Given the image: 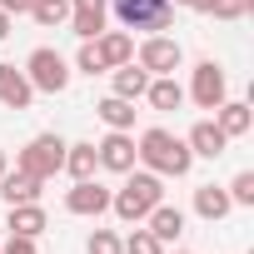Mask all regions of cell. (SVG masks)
Masks as SVG:
<instances>
[{"mask_svg":"<svg viewBox=\"0 0 254 254\" xmlns=\"http://www.w3.org/2000/svg\"><path fill=\"white\" fill-rule=\"evenodd\" d=\"M135 160H145V170H150V175H160V180H185V175H190V165H194L190 145H185L180 135L160 130V125L140 135V145H135Z\"/></svg>","mask_w":254,"mask_h":254,"instance_id":"cell-1","label":"cell"},{"mask_svg":"<svg viewBox=\"0 0 254 254\" xmlns=\"http://www.w3.org/2000/svg\"><path fill=\"white\" fill-rule=\"evenodd\" d=\"M165 199V185H160V175H150V170H130V180H125L115 194H110V209L125 219V224H145V214L155 209Z\"/></svg>","mask_w":254,"mask_h":254,"instance_id":"cell-2","label":"cell"},{"mask_svg":"<svg viewBox=\"0 0 254 254\" xmlns=\"http://www.w3.org/2000/svg\"><path fill=\"white\" fill-rule=\"evenodd\" d=\"M110 10L125 30H145V35H160L170 30L175 20V0H110Z\"/></svg>","mask_w":254,"mask_h":254,"instance_id":"cell-3","label":"cell"},{"mask_svg":"<svg viewBox=\"0 0 254 254\" xmlns=\"http://www.w3.org/2000/svg\"><path fill=\"white\" fill-rule=\"evenodd\" d=\"M70 60L60 55V50H50V45H40V50H30V60H25V80L35 85V90H45V95H60V90H70Z\"/></svg>","mask_w":254,"mask_h":254,"instance_id":"cell-4","label":"cell"},{"mask_svg":"<svg viewBox=\"0 0 254 254\" xmlns=\"http://www.w3.org/2000/svg\"><path fill=\"white\" fill-rule=\"evenodd\" d=\"M60 165H65V140H60V135H35V140L15 155V170H25V175H35V180H55Z\"/></svg>","mask_w":254,"mask_h":254,"instance_id":"cell-5","label":"cell"},{"mask_svg":"<svg viewBox=\"0 0 254 254\" xmlns=\"http://www.w3.org/2000/svg\"><path fill=\"white\" fill-rule=\"evenodd\" d=\"M135 65L150 70V75H175V70L185 65V50H180V40H170V35H145V45L135 50Z\"/></svg>","mask_w":254,"mask_h":254,"instance_id":"cell-6","label":"cell"},{"mask_svg":"<svg viewBox=\"0 0 254 254\" xmlns=\"http://www.w3.org/2000/svg\"><path fill=\"white\" fill-rule=\"evenodd\" d=\"M190 100H194L199 110H219V105L229 100L224 70H219L214 60H199V65H194V80H190Z\"/></svg>","mask_w":254,"mask_h":254,"instance_id":"cell-7","label":"cell"},{"mask_svg":"<svg viewBox=\"0 0 254 254\" xmlns=\"http://www.w3.org/2000/svg\"><path fill=\"white\" fill-rule=\"evenodd\" d=\"M95 155H100V170L130 175V170H135V135H130V130H110V135L95 145Z\"/></svg>","mask_w":254,"mask_h":254,"instance_id":"cell-8","label":"cell"},{"mask_svg":"<svg viewBox=\"0 0 254 254\" xmlns=\"http://www.w3.org/2000/svg\"><path fill=\"white\" fill-rule=\"evenodd\" d=\"M65 209H70V214L95 219V214H105V209H110V190H105L100 180H75V190L65 194Z\"/></svg>","mask_w":254,"mask_h":254,"instance_id":"cell-9","label":"cell"},{"mask_svg":"<svg viewBox=\"0 0 254 254\" xmlns=\"http://www.w3.org/2000/svg\"><path fill=\"white\" fill-rule=\"evenodd\" d=\"M110 20V0H70V30L80 40H95Z\"/></svg>","mask_w":254,"mask_h":254,"instance_id":"cell-10","label":"cell"},{"mask_svg":"<svg viewBox=\"0 0 254 254\" xmlns=\"http://www.w3.org/2000/svg\"><path fill=\"white\" fill-rule=\"evenodd\" d=\"M35 100V85L25 80V70H15L10 60H0V105L5 110H30Z\"/></svg>","mask_w":254,"mask_h":254,"instance_id":"cell-11","label":"cell"},{"mask_svg":"<svg viewBox=\"0 0 254 254\" xmlns=\"http://www.w3.org/2000/svg\"><path fill=\"white\" fill-rule=\"evenodd\" d=\"M185 145H190V155H194V160H219V155L229 150V135L219 130L214 120H199L194 130L185 135Z\"/></svg>","mask_w":254,"mask_h":254,"instance_id":"cell-12","label":"cell"},{"mask_svg":"<svg viewBox=\"0 0 254 254\" xmlns=\"http://www.w3.org/2000/svg\"><path fill=\"white\" fill-rule=\"evenodd\" d=\"M145 229H150V234H155L160 244H170V239H180V234H185V209H180V204H165V199H160V204H155V209L145 214Z\"/></svg>","mask_w":254,"mask_h":254,"instance_id":"cell-13","label":"cell"},{"mask_svg":"<svg viewBox=\"0 0 254 254\" xmlns=\"http://www.w3.org/2000/svg\"><path fill=\"white\" fill-rule=\"evenodd\" d=\"M95 50H100L105 70L130 65V60H135V35H125V30H100V35H95Z\"/></svg>","mask_w":254,"mask_h":254,"instance_id":"cell-14","label":"cell"},{"mask_svg":"<svg viewBox=\"0 0 254 254\" xmlns=\"http://www.w3.org/2000/svg\"><path fill=\"white\" fill-rule=\"evenodd\" d=\"M40 185L45 180H35L25 170H5V175H0V199H5V204H30V199H40Z\"/></svg>","mask_w":254,"mask_h":254,"instance_id":"cell-15","label":"cell"},{"mask_svg":"<svg viewBox=\"0 0 254 254\" xmlns=\"http://www.w3.org/2000/svg\"><path fill=\"white\" fill-rule=\"evenodd\" d=\"M45 209H40V199H30V204H10V219H5V229L10 234H30V239H40L45 234Z\"/></svg>","mask_w":254,"mask_h":254,"instance_id":"cell-16","label":"cell"},{"mask_svg":"<svg viewBox=\"0 0 254 254\" xmlns=\"http://www.w3.org/2000/svg\"><path fill=\"white\" fill-rule=\"evenodd\" d=\"M70 180H95V170H100V155H95V145L90 140H80V145H65V165H60Z\"/></svg>","mask_w":254,"mask_h":254,"instance_id":"cell-17","label":"cell"},{"mask_svg":"<svg viewBox=\"0 0 254 254\" xmlns=\"http://www.w3.org/2000/svg\"><path fill=\"white\" fill-rule=\"evenodd\" d=\"M214 125L229 135V140H239V135H249V125H254V115H249V105L244 100H224L219 110H214Z\"/></svg>","mask_w":254,"mask_h":254,"instance_id":"cell-18","label":"cell"},{"mask_svg":"<svg viewBox=\"0 0 254 254\" xmlns=\"http://www.w3.org/2000/svg\"><path fill=\"white\" fill-rule=\"evenodd\" d=\"M145 100H150L155 110H180V105H185V85H180L175 75H150Z\"/></svg>","mask_w":254,"mask_h":254,"instance_id":"cell-19","label":"cell"},{"mask_svg":"<svg viewBox=\"0 0 254 254\" xmlns=\"http://www.w3.org/2000/svg\"><path fill=\"white\" fill-rule=\"evenodd\" d=\"M229 209H234V204H229V190H219V185H199V190H194V214H199V219L214 224V219H224Z\"/></svg>","mask_w":254,"mask_h":254,"instance_id":"cell-20","label":"cell"},{"mask_svg":"<svg viewBox=\"0 0 254 254\" xmlns=\"http://www.w3.org/2000/svg\"><path fill=\"white\" fill-rule=\"evenodd\" d=\"M145 90H150V70H140L135 60L115 65V95L120 100H145Z\"/></svg>","mask_w":254,"mask_h":254,"instance_id":"cell-21","label":"cell"},{"mask_svg":"<svg viewBox=\"0 0 254 254\" xmlns=\"http://www.w3.org/2000/svg\"><path fill=\"white\" fill-rule=\"evenodd\" d=\"M100 120L110 130H135V100H120V95L100 100Z\"/></svg>","mask_w":254,"mask_h":254,"instance_id":"cell-22","label":"cell"},{"mask_svg":"<svg viewBox=\"0 0 254 254\" xmlns=\"http://www.w3.org/2000/svg\"><path fill=\"white\" fill-rule=\"evenodd\" d=\"M30 20L45 25V30L65 25V20H70V0H35V5H30Z\"/></svg>","mask_w":254,"mask_h":254,"instance_id":"cell-23","label":"cell"},{"mask_svg":"<svg viewBox=\"0 0 254 254\" xmlns=\"http://www.w3.org/2000/svg\"><path fill=\"white\" fill-rule=\"evenodd\" d=\"M249 5L254 0H194V10H204L214 20H239V15H249Z\"/></svg>","mask_w":254,"mask_h":254,"instance_id":"cell-24","label":"cell"},{"mask_svg":"<svg viewBox=\"0 0 254 254\" xmlns=\"http://www.w3.org/2000/svg\"><path fill=\"white\" fill-rule=\"evenodd\" d=\"M125 254H165V244L150 234V229H130V239H120Z\"/></svg>","mask_w":254,"mask_h":254,"instance_id":"cell-25","label":"cell"},{"mask_svg":"<svg viewBox=\"0 0 254 254\" xmlns=\"http://www.w3.org/2000/svg\"><path fill=\"white\" fill-rule=\"evenodd\" d=\"M229 204H254V170H239L229 180Z\"/></svg>","mask_w":254,"mask_h":254,"instance_id":"cell-26","label":"cell"},{"mask_svg":"<svg viewBox=\"0 0 254 254\" xmlns=\"http://www.w3.org/2000/svg\"><path fill=\"white\" fill-rule=\"evenodd\" d=\"M75 70H85V75H105V60H100L95 40H80V55H75Z\"/></svg>","mask_w":254,"mask_h":254,"instance_id":"cell-27","label":"cell"},{"mask_svg":"<svg viewBox=\"0 0 254 254\" xmlns=\"http://www.w3.org/2000/svg\"><path fill=\"white\" fill-rule=\"evenodd\" d=\"M85 254H125V249H120V234L115 229H95L90 244H85Z\"/></svg>","mask_w":254,"mask_h":254,"instance_id":"cell-28","label":"cell"},{"mask_svg":"<svg viewBox=\"0 0 254 254\" xmlns=\"http://www.w3.org/2000/svg\"><path fill=\"white\" fill-rule=\"evenodd\" d=\"M0 254H35V239L30 234H10L5 244H0Z\"/></svg>","mask_w":254,"mask_h":254,"instance_id":"cell-29","label":"cell"},{"mask_svg":"<svg viewBox=\"0 0 254 254\" xmlns=\"http://www.w3.org/2000/svg\"><path fill=\"white\" fill-rule=\"evenodd\" d=\"M5 35H10V15H5V10H0V40H5Z\"/></svg>","mask_w":254,"mask_h":254,"instance_id":"cell-30","label":"cell"},{"mask_svg":"<svg viewBox=\"0 0 254 254\" xmlns=\"http://www.w3.org/2000/svg\"><path fill=\"white\" fill-rule=\"evenodd\" d=\"M5 170H10V160H5V150H0V175H5Z\"/></svg>","mask_w":254,"mask_h":254,"instance_id":"cell-31","label":"cell"},{"mask_svg":"<svg viewBox=\"0 0 254 254\" xmlns=\"http://www.w3.org/2000/svg\"><path fill=\"white\" fill-rule=\"evenodd\" d=\"M175 5H190V10H194V0H175Z\"/></svg>","mask_w":254,"mask_h":254,"instance_id":"cell-32","label":"cell"},{"mask_svg":"<svg viewBox=\"0 0 254 254\" xmlns=\"http://www.w3.org/2000/svg\"><path fill=\"white\" fill-rule=\"evenodd\" d=\"M175 254H190V249H175Z\"/></svg>","mask_w":254,"mask_h":254,"instance_id":"cell-33","label":"cell"}]
</instances>
